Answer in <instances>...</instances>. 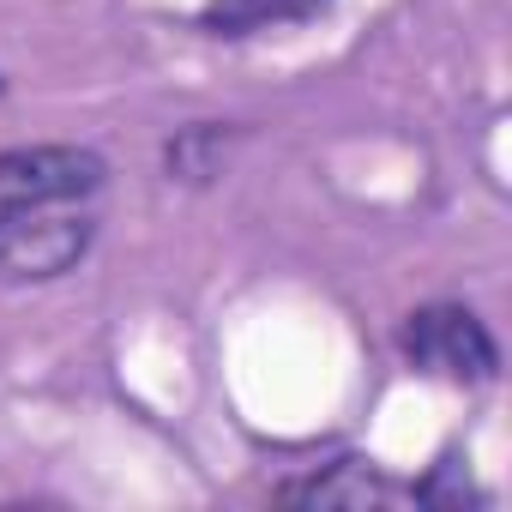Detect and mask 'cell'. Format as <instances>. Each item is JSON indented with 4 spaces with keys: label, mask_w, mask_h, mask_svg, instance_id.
Instances as JSON below:
<instances>
[{
    "label": "cell",
    "mask_w": 512,
    "mask_h": 512,
    "mask_svg": "<svg viewBox=\"0 0 512 512\" xmlns=\"http://www.w3.org/2000/svg\"><path fill=\"white\" fill-rule=\"evenodd\" d=\"M278 494L296 506H380V500H392V482L368 458H338L332 470H320L308 482H284Z\"/></svg>",
    "instance_id": "obj_4"
},
{
    "label": "cell",
    "mask_w": 512,
    "mask_h": 512,
    "mask_svg": "<svg viewBox=\"0 0 512 512\" xmlns=\"http://www.w3.org/2000/svg\"><path fill=\"white\" fill-rule=\"evenodd\" d=\"M91 241H97L91 211H73V205L19 211V217L0 223V278H25V284L61 278L91 253Z\"/></svg>",
    "instance_id": "obj_3"
},
{
    "label": "cell",
    "mask_w": 512,
    "mask_h": 512,
    "mask_svg": "<svg viewBox=\"0 0 512 512\" xmlns=\"http://www.w3.org/2000/svg\"><path fill=\"white\" fill-rule=\"evenodd\" d=\"M398 350L410 356V368L440 374V380H458V386H488L500 374V350H494L488 326L470 308H452V302L416 308L398 326Z\"/></svg>",
    "instance_id": "obj_1"
},
{
    "label": "cell",
    "mask_w": 512,
    "mask_h": 512,
    "mask_svg": "<svg viewBox=\"0 0 512 512\" xmlns=\"http://www.w3.org/2000/svg\"><path fill=\"white\" fill-rule=\"evenodd\" d=\"M229 127L217 121H199V127H181L169 145H163V163H169V181H211L223 169V151H229Z\"/></svg>",
    "instance_id": "obj_6"
},
{
    "label": "cell",
    "mask_w": 512,
    "mask_h": 512,
    "mask_svg": "<svg viewBox=\"0 0 512 512\" xmlns=\"http://www.w3.org/2000/svg\"><path fill=\"white\" fill-rule=\"evenodd\" d=\"M109 163L85 145H19L0 151V223L37 205H79L103 187Z\"/></svg>",
    "instance_id": "obj_2"
},
{
    "label": "cell",
    "mask_w": 512,
    "mask_h": 512,
    "mask_svg": "<svg viewBox=\"0 0 512 512\" xmlns=\"http://www.w3.org/2000/svg\"><path fill=\"white\" fill-rule=\"evenodd\" d=\"M326 7H332V0H211L199 25L211 37H253V31H278V25L320 19Z\"/></svg>",
    "instance_id": "obj_5"
}]
</instances>
